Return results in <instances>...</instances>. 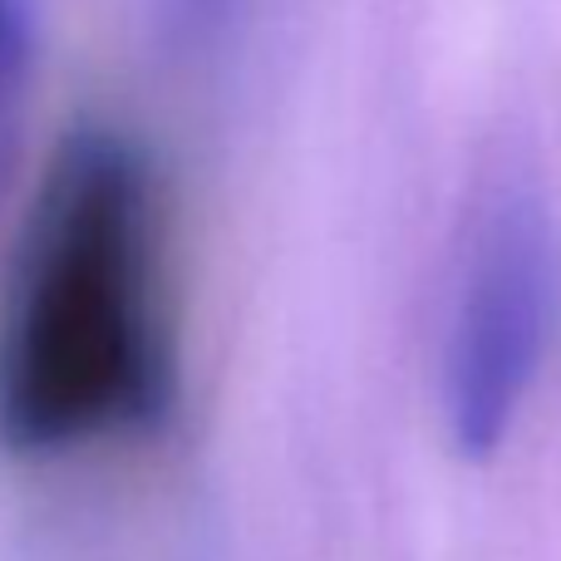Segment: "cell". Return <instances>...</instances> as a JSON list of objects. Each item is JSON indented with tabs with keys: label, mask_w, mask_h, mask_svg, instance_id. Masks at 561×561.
I'll list each match as a JSON object with an SVG mask.
<instances>
[{
	"label": "cell",
	"mask_w": 561,
	"mask_h": 561,
	"mask_svg": "<svg viewBox=\"0 0 561 561\" xmlns=\"http://www.w3.org/2000/svg\"><path fill=\"white\" fill-rule=\"evenodd\" d=\"M178 389L153 168L79 128L49 158L0 286V444L65 454L168 419Z\"/></svg>",
	"instance_id": "1"
},
{
	"label": "cell",
	"mask_w": 561,
	"mask_h": 561,
	"mask_svg": "<svg viewBox=\"0 0 561 561\" xmlns=\"http://www.w3.org/2000/svg\"><path fill=\"white\" fill-rule=\"evenodd\" d=\"M557 266L542 193L497 178L468 222L438 365L444 424L463 458L497 454L533 394L557 320Z\"/></svg>",
	"instance_id": "2"
},
{
	"label": "cell",
	"mask_w": 561,
	"mask_h": 561,
	"mask_svg": "<svg viewBox=\"0 0 561 561\" xmlns=\"http://www.w3.org/2000/svg\"><path fill=\"white\" fill-rule=\"evenodd\" d=\"M0 75H25V10L0 0Z\"/></svg>",
	"instance_id": "3"
},
{
	"label": "cell",
	"mask_w": 561,
	"mask_h": 561,
	"mask_svg": "<svg viewBox=\"0 0 561 561\" xmlns=\"http://www.w3.org/2000/svg\"><path fill=\"white\" fill-rule=\"evenodd\" d=\"M187 5H193L197 15H207V10H213V5H222V0H187Z\"/></svg>",
	"instance_id": "4"
}]
</instances>
